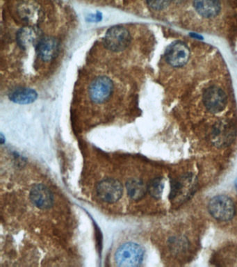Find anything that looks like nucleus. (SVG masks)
<instances>
[{
    "label": "nucleus",
    "instance_id": "1",
    "mask_svg": "<svg viewBox=\"0 0 237 267\" xmlns=\"http://www.w3.org/2000/svg\"><path fill=\"white\" fill-rule=\"evenodd\" d=\"M144 255V250L141 246L136 243H126L119 247L116 252V264L122 267L140 266L143 261Z\"/></svg>",
    "mask_w": 237,
    "mask_h": 267
},
{
    "label": "nucleus",
    "instance_id": "2",
    "mask_svg": "<svg viewBox=\"0 0 237 267\" xmlns=\"http://www.w3.org/2000/svg\"><path fill=\"white\" fill-rule=\"evenodd\" d=\"M209 213L216 220L230 221L235 215V205L229 196L219 195L212 198L208 205Z\"/></svg>",
    "mask_w": 237,
    "mask_h": 267
},
{
    "label": "nucleus",
    "instance_id": "3",
    "mask_svg": "<svg viewBox=\"0 0 237 267\" xmlns=\"http://www.w3.org/2000/svg\"><path fill=\"white\" fill-rule=\"evenodd\" d=\"M131 41L130 32L125 27L116 26L111 27L104 37V44L113 51L124 50Z\"/></svg>",
    "mask_w": 237,
    "mask_h": 267
},
{
    "label": "nucleus",
    "instance_id": "4",
    "mask_svg": "<svg viewBox=\"0 0 237 267\" xmlns=\"http://www.w3.org/2000/svg\"><path fill=\"white\" fill-rule=\"evenodd\" d=\"M204 107L212 114H219L225 109L227 105L226 94L221 88L217 86H209L203 92Z\"/></svg>",
    "mask_w": 237,
    "mask_h": 267
},
{
    "label": "nucleus",
    "instance_id": "5",
    "mask_svg": "<svg viewBox=\"0 0 237 267\" xmlns=\"http://www.w3.org/2000/svg\"><path fill=\"white\" fill-rule=\"evenodd\" d=\"M195 178L193 175H183L172 183L170 199L175 203H182L191 196L194 189Z\"/></svg>",
    "mask_w": 237,
    "mask_h": 267
},
{
    "label": "nucleus",
    "instance_id": "6",
    "mask_svg": "<svg viewBox=\"0 0 237 267\" xmlns=\"http://www.w3.org/2000/svg\"><path fill=\"white\" fill-rule=\"evenodd\" d=\"M123 189L118 180L107 178L101 181L97 186V194L104 202L114 203L121 198Z\"/></svg>",
    "mask_w": 237,
    "mask_h": 267
},
{
    "label": "nucleus",
    "instance_id": "7",
    "mask_svg": "<svg viewBox=\"0 0 237 267\" xmlns=\"http://www.w3.org/2000/svg\"><path fill=\"white\" fill-rule=\"evenodd\" d=\"M112 82L109 77L101 76L97 77L96 80L92 82L89 86L90 98L93 102L103 103L110 98L112 93Z\"/></svg>",
    "mask_w": 237,
    "mask_h": 267
},
{
    "label": "nucleus",
    "instance_id": "8",
    "mask_svg": "<svg viewBox=\"0 0 237 267\" xmlns=\"http://www.w3.org/2000/svg\"><path fill=\"white\" fill-rule=\"evenodd\" d=\"M235 127L227 122H219L214 125L211 133L213 144L218 148L226 147L231 144L235 137Z\"/></svg>",
    "mask_w": 237,
    "mask_h": 267
},
{
    "label": "nucleus",
    "instance_id": "9",
    "mask_svg": "<svg viewBox=\"0 0 237 267\" xmlns=\"http://www.w3.org/2000/svg\"><path fill=\"white\" fill-rule=\"evenodd\" d=\"M189 57V49L182 42L173 43L166 51V59L173 67H183L188 62Z\"/></svg>",
    "mask_w": 237,
    "mask_h": 267
},
{
    "label": "nucleus",
    "instance_id": "10",
    "mask_svg": "<svg viewBox=\"0 0 237 267\" xmlns=\"http://www.w3.org/2000/svg\"><path fill=\"white\" fill-rule=\"evenodd\" d=\"M30 199L34 205L38 208L48 209L53 204V195L51 190L45 185H35L30 192Z\"/></svg>",
    "mask_w": 237,
    "mask_h": 267
},
{
    "label": "nucleus",
    "instance_id": "11",
    "mask_svg": "<svg viewBox=\"0 0 237 267\" xmlns=\"http://www.w3.org/2000/svg\"><path fill=\"white\" fill-rule=\"evenodd\" d=\"M58 48H59V45L55 38L51 37L42 38L38 42V47H37L38 57L43 62H51L56 57Z\"/></svg>",
    "mask_w": 237,
    "mask_h": 267
},
{
    "label": "nucleus",
    "instance_id": "12",
    "mask_svg": "<svg viewBox=\"0 0 237 267\" xmlns=\"http://www.w3.org/2000/svg\"><path fill=\"white\" fill-rule=\"evenodd\" d=\"M193 6L196 12L206 18L216 17L220 11L219 0H194Z\"/></svg>",
    "mask_w": 237,
    "mask_h": 267
},
{
    "label": "nucleus",
    "instance_id": "13",
    "mask_svg": "<svg viewBox=\"0 0 237 267\" xmlns=\"http://www.w3.org/2000/svg\"><path fill=\"white\" fill-rule=\"evenodd\" d=\"M38 36V31L33 27H25L17 32V43L21 48L27 49L36 43Z\"/></svg>",
    "mask_w": 237,
    "mask_h": 267
},
{
    "label": "nucleus",
    "instance_id": "14",
    "mask_svg": "<svg viewBox=\"0 0 237 267\" xmlns=\"http://www.w3.org/2000/svg\"><path fill=\"white\" fill-rule=\"evenodd\" d=\"M127 194L133 200H139L143 199L148 191V186L141 180L130 179L127 182Z\"/></svg>",
    "mask_w": 237,
    "mask_h": 267
},
{
    "label": "nucleus",
    "instance_id": "15",
    "mask_svg": "<svg viewBox=\"0 0 237 267\" xmlns=\"http://www.w3.org/2000/svg\"><path fill=\"white\" fill-rule=\"evenodd\" d=\"M37 93L34 90L27 88H20L16 89L9 95V98L12 102L20 104H30L36 100Z\"/></svg>",
    "mask_w": 237,
    "mask_h": 267
},
{
    "label": "nucleus",
    "instance_id": "16",
    "mask_svg": "<svg viewBox=\"0 0 237 267\" xmlns=\"http://www.w3.org/2000/svg\"><path fill=\"white\" fill-rule=\"evenodd\" d=\"M19 14L22 18L27 22H36L39 19L40 12L38 6L32 1H25L19 6Z\"/></svg>",
    "mask_w": 237,
    "mask_h": 267
},
{
    "label": "nucleus",
    "instance_id": "17",
    "mask_svg": "<svg viewBox=\"0 0 237 267\" xmlns=\"http://www.w3.org/2000/svg\"><path fill=\"white\" fill-rule=\"evenodd\" d=\"M164 182L162 178H156L152 180L148 185V191L152 197L155 199L162 198L164 191Z\"/></svg>",
    "mask_w": 237,
    "mask_h": 267
},
{
    "label": "nucleus",
    "instance_id": "18",
    "mask_svg": "<svg viewBox=\"0 0 237 267\" xmlns=\"http://www.w3.org/2000/svg\"><path fill=\"white\" fill-rule=\"evenodd\" d=\"M171 0H147L149 7L152 10L162 11L167 9Z\"/></svg>",
    "mask_w": 237,
    "mask_h": 267
},
{
    "label": "nucleus",
    "instance_id": "19",
    "mask_svg": "<svg viewBox=\"0 0 237 267\" xmlns=\"http://www.w3.org/2000/svg\"><path fill=\"white\" fill-rule=\"evenodd\" d=\"M235 188H236V191H237V178L236 180H235Z\"/></svg>",
    "mask_w": 237,
    "mask_h": 267
}]
</instances>
